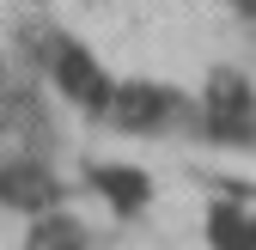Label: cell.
I'll return each mask as SVG.
<instances>
[{
    "label": "cell",
    "instance_id": "obj_3",
    "mask_svg": "<svg viewBox=\"0 0 256 250\" xmlns=\"http://www.w3.org/2000/svg\"><path fill=\"white\" fill-rule=\"evenodd\" d=\"M0 202H6V208H49L55 202V183L37 165H6V171H0Z\"/></svg>",
    "mask_w": 256,
    "mask_h": 250
},
{
    "label": "cell",
    "instance_id": "obj_1",
    "mask_svg": "<svg viewBox=\"0 0 256 250\" xmlns=\"http://www.w3.org/2000/svg\"><path fill=\"white\" fill-rule=\"evenodd\" d=\"M55 80H61L68 98H80V104H92V110H110V98H116V86L98 74V61H92L80 43H61V49H55Z\"/></svg>",
    "mask_w": 256,
    "mask_h": 250
},
{
    "label": "cell",
    "instance_id": "obj_5",
    "mask_svg": "<svg viewBox=\"0 0 256 250\" xmlns=\"http://www.w3.org/2000/svg\"><path fill=\"white\" fill-rule=\"evenodd\" d=\"M250 116V92H244V80H214V122H226V128H238V122Z\"/></svg>",
    "mask_w": 256,
    "mask_h": 250
},
{
    "label": "cell",
    "instance_id": "obj_2",
    "mask_svg": "<svg viewBox=\"0 0 256 250\" xmlns=\"http://www.w3.org/2000/svg\"><path fill=\"white\" fill-rule=\"evenodd\" d=\"M165 110H171V98L158 86H122L110 98V116L122 128H152V122H165Z\"/></svg>",
    "mask_w": 256,
    "mask_h": 250
},
{
    "label": "cell",
    "instance_id": "obj_6",
    "mask_svg": "<svg viewBox=\"0 0 256 250\" xmlns=\"http://www.w3.org/2000/svg\"><path fill=\"white\" fill-rule=\"evenodd\" d=\"M30 250H80V226H68V220H43Z\"/></svg>",
    "mask_w": 256,
    "mask_h": 250
},
{
    "label": "cell",
    "instance_id": "obj_7",
    "mask_svg": "<svg viewBox=\"0 0 256 250\" xmlns=\"http://www.w3.org/2000/svg\"><path fill=\"white\" fill-rule=\"evenodd\" d=\"M238 6H244V12H256V0H238Z\"/></svg>",
    "mask_w": 256,
    "mask_h": 250
},
{
    "label": "cell",
    "instance_id": "obj_4",
    "mask_svg": "<svg viewBox=\"0 0 256 250\" xmlns=\"http://www.w3.org/2000/svg\"><path fill=\"white\" fill-rule=\"evenodd\" d=\"M92 183H98L110 202H122V208H140V202H146V177L128 171V165H98V171H92Z\"/></svg>",
    "mask_w": 256,
    "mask_h": 250
}]
</instances>
